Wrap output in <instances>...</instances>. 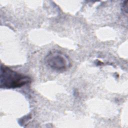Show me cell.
Masks as SVG:
<instances>
[{"mask_svg": "<svg viewBox=\"0 0 128 128\" xmlns=\"http://www.w3.org/2000/svg\"><path fill=\"white\" fill-rule=\"evenodd\" d=\"M122 9L123 10V12L127 13L128 12V1H125L124 2L122 6Z\"/></svg>", "mask_w": 128, "mask_h": 128, "instance_id": "obj_3", "label": "cell"}, {"mask_svg": "<svg viewBox=\"0 0 128 128\" xmlns=\"http://www.w3.org/2000/svg\"><path fill=\"white\" fill-rule=\"evenodd\" d=\"M30 82V78L5 66H1L0 85L2 88H15Z\"/></svg>", "mask_w": 128, "mask_h": 128, "instance_id": "obj_1", "label": "cell"}, {"mask_svg": "<svg viewBox=\"0 0 128 128\" xmlns=\"http://www.w3.org/2000/svg\"><path fill=\"white\" fill-rule=\"evenodd\" d=\"M47 66L56 71H64L70 66L68 57L60 51L55 50L50 52L45 58Z\"/></svg>", "mask_w": 128, "mask_h": 128, "instance_id": "obj_2", "label": "cell"}]
</instances>
